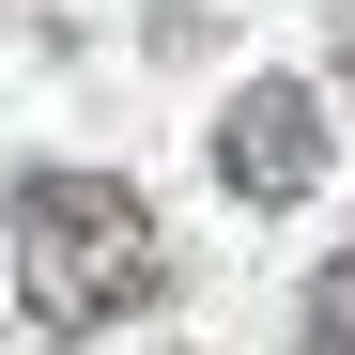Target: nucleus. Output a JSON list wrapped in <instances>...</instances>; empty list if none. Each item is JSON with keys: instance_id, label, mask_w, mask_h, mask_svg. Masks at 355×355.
<instances>
[{"instance_id": "obj_2", "label": "nucleus", "mask_w": 355, "mask_h": 355, "mask_svg": "<svg viewBox=\"0 0 355 355\" xmlns=\"http://www.w3.org/2000/svg\"><path fill=\"white\" fill-rule=\"evenodd\" d=\"M216 170H232V201H309L324 186V93L309 78H248V93H232L216 108Z\"/></svg>"}, {"instance_id": "obj_3", "label": "nucleus", "mask_w": 355, "mask_h": 355, "mask_svg": "<svg viewBox=\"0 0 355 355\" xmlns=\"http://www.w3.org/2000/svg\"><path fill=\"white\" fill-rule=\"evenodd\" d=\"M293 324H309V355H355V232L324 248V278H309V309H293Z\"/></svg>"}, {"instance_id": "obj_4", "label": "nucleus", "mask_w": 355, "mask_h": 355, "mask_svg": "<svg viewBox=\"0 0 355 355\" xmlns=\"http://www.w3.org/2000/svg\"><path fill=\"white\" fill-rule=\"evenodd\" d=\"M340 93H355V62H340Z\"/></svg>"}, {"instance_id": "obj_1", "label": "nucleus", "mask_w": 355, "mask_h": 355, "mask_svg": "<svg viewBox=\"0 0 355 355\" xmlns=\"http://www.w3.org/2000/svg\"><path fill=\"white\" fill-rule=\"evenodd\" d=\"M0 232H16V309L46 340H108V324L170 309V248H155V201L124 170H16Z\"/></svg>"}]
</instances>
